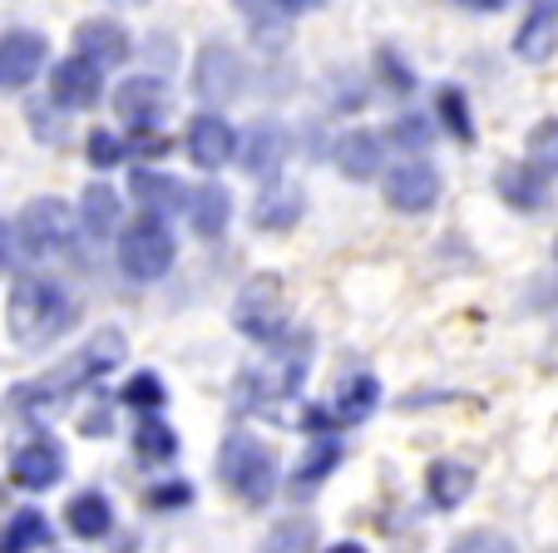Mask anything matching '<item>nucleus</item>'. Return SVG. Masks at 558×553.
<instances>
[{
    "label": "nucleus",
    "instance_id": "17",
    "mask_svg": "<svg viewBox=\"0 0 558 553\" xmlns=\"http://www.w3.org/2000/svg\"><path fill=\"white\" fill-rule=\"evenodd\" d=\"M495 189H499V199H505V208L544 213L548 203H554V173H544L534 158H524V164H505V168H499Z\"/></svg>",
    "mask_w": 558,
    "mask_h": 553
},
{
    "label": "nucleus",
    "instance_id": "23",
    "mask_svg": "<svg viewBox=\"0 0 558 553\" xmlns=\"http://www.w3.org/2000/svg\"><path fill=\"white\" fill-rule=\"evenodd\" d=\"M64 529L85 543L109 539V533H114V504H109V494L105 490L70 494V504H64Z\"/></svg>",
    "mask_w": 558,
    "mask_h": 553
},
{
    "label": "nucleus",
    "instance_id": "4",
    "mask_svg": "<svg viewBox=\"0 0 558 553\" xmlns=\"http://www.w3.org/2000/svg\"><path fill=\"white\" fill-rule=\"evenodd\" d=\"M306 365H312V336L302 332H287L282 341L272 346L263 365H247L238 371V386H232V406L238 410H267L272 400H292L302 396V381H306Z\"/></svg>",
    "mask_w": 558,
    "mask_h": 553
},
{
    "label": "nucleus",
    "instance_id": "20",
    "mask_svg": "<svg viewBox=\"0 0 558 553\" xmlns=\"http://www.w3.org/2000/svg\"><path fill=\"white\" fill-rule=\"evenodd\" d=\"M331 164H337L341 178H351V183H371V178H380V168H386V139H380L376 129H347V134L337 139V148H331Z\"/></svg>",
    "mask_w": 558,
    "mask_h": 553
},
{
    "label": "nucleus",
    "instance_id": "45",
    "mask_svg": "<svg viewBox=\"0 0 558 553\" xmlns=\"http://www.w3.org/2000/svg\"><path fill=\"white\" fill-rule=\"evenodd\" d=\"M450 5H460V11H474V15H495V11H505L509 0H450Z\"/></svg>",
    "mask_w": 558,
    "mask_h": 553
},
{
    "label": "nucleus",
    "instance_id": "14",
    "mask_svg": "<svg viewBox=\"0 0 558 553\" xmlns=\"http://www.w3.org/2000/svg\"><path fill=\"white\" fill-rule=\"evenodd\" d=\"M183 148H189L193 168L213 173V168L232 164L238 158V129L218 115V109H203V115L189 119V134H183Z\"/></svg>",
    "mask_w": 558,
    "mask_h": 553
},
{
    "label": "nucleus",
    "instance_id": "34",
    "mask_svg": "<svg viewBox=\"0 0 558 553\" xmlns=\"http://www.w3.org/2000/svg\"><path fill=\"white\" fill-rule=\"evenodd\" d=\"M193 500H198V490H193L189 480H179V474H169V480H158L144 490L148 514H183V509H193Z\"/></svg>",
    "mask_w": 558,
    "mask_h": 553
},
{
    "label": "nucleus",
    "instance_id": "43",
    "mask_svg": "<svg viewBox=\"0 0 558 553\" xmlns=\"http://www.w3.org/2000/svg\"><path fill=\"white\" fill-rule=\"evenodd\" d=\"M302 430L306 435H341V416H337V406H306L302 410Z\"/></svg>",
    "mask_w": 558,
    "mask_h": 553
},
{
    "label": "nucleus",
    "instance_id": "32",
    "mask_svg": "<svg viewBox=\"0 0 558 553\" xmlns=\"http://www.w3.org/2000/svg\"><path fill=\"white\" fill-rule=\"evenodd\" d=\"M119 406H129L134 416H158L169 406V386L154 376V371H134V376L119 386Z\"/></svg>",
    "mask_w": 558,
    "mask_h": 553
},
{
    "label": "nucleus",
    "instance_id": "27",
    "mask_svg": "<svg viewBox=\"0 0 558 553\" xmlns=\"http://www.w3.org/2000/svg\"><path fill=\"white\" fill-rule=\"evenodd\" d=\"M119 218H124V199H119L109 183H89V189L80 193V228H85L89 242L114 238Z\"/></svg>",
    "mask_w": 558,
    "mask_h": 553
},
{
    "label": "nucleus",
    "instance_id": "48",
    "mask_svg": "<svg viewBox=\"0 0 558 553\" xmlns=\"http://www.w3.org/2000/svg\"><path fill=\"white\" fill-rule=\"evenodd\" d=\"M277 5H282V11H287V15H302V11H312L316 0H277Z\"/></svg>",
    "mask_w": 558,
    "mask_h": 553
},
{
    "label": "nucleus",
    "instance_id": "10",
    "mask_svg": "<svg viewBox=\"0 0 558 553\" xmlns=\"http://www.w3.org/2000/svg\"><path fill=\"white\" fill-rule=\"evenodd\" d=\"M287 154H292V134H287V124H277V119H253V124L238 134V158L232 164L243 168L247 178H277L287 164Z\"/></svg>",
    "mask_w": 558,
    "mask_h": 553
},
{
    "label": "nucleus",
    "instance_id": "16",
    "mask_svg": "<svg viewBox=\"0 0 558 553\" xmlns=\"http://www.w3.org/2000/svg\"><path fill=\"white\" fill-rule=\"evenodd\" d=\"M129 199H134L144 213L173 218V213H189L193 189L183 178H173L169 168H129Z\"/></svg>",
    "mask_w": 558,
    "mask_h": 553
},
{
    "label": "nucleus",
    "instance_id": "50",
    "mask_svg": "<svg viewBox=\"0 0 558 553\" xmlns=\"http://www.w3.org/2000/svg\"><path fill=\"white\" fill-rule=\"evenodd\" d=\"M0 500H5V490H0Z\"/></svg>",
    "mask_w": 558,
    "mask_h": 553
},
{
    "label": "nucleus",
    "instance_id": "26",
    "mask_svg": "<svg viewBox=\"0 0 558 553\" xmlns=\"http://www.w3.org/2000/svg\"><path fill=\"white\" fill-rule=\"evenodd\" d=\"M189 223H193V232H198L203 242H218L222 232H228V223H232V193L222 189L218 178H208V183H198V189H193Z\"/></svg>",
    "mask_w": 558,
    "mask_h": 553
},
{
    "label": "nucleus",
    "instance_id": "22",
    "mask_svg": "<svg viewBox=\"0 0 558 553\" xmlns=\"http://www.w3.org/2000/svg\"><path fill=\"white\" fill-rule=\"evenodd\" d=\"M306 213V199L296 183H282V178H267L263 193L253 199V228L263 232H292Z\"/></svg>",
    "mask_w": 558,
    "mask_h": 553
},
{
    "label": "nucleus",
    "instance_id": "29",
    "mask_svg": "<svg viewBox=\"0 0 558 553\" xmlns=\"http://www.w3.org/2000/svg\"><path fill=\"white\" fill-rule=\"evenodd\" d=\"M129 445H134L138 465H173L179 459V430L163 416H138V425L129 430Z\"/></svg>",
    "mask_w": 558,
    "mask_h": 553
},
{
    "label": "nucleus",
    "instance_id": "3",
    "mask_svg": "<svg viewBox=\"0 0 558 553\" xmlns=\"http://www.w3.org/2000/svg\"><path fill=\"white\" fill-rule=\"evenodd\" d=\"M218 484L243 509H267L282 490V459L253 430H228L218 445Z\"/></svg>",
    "mask_w": 558,
    "mask_h": 553
},
{
    "label": "nucleus",
    "instance_id": "44",
    "mask_svg": "<svg viewBox=\"0 0 558 553\" xmlns=\"http://www.w3.org/2000/svg\"><path fill=\"white\" fill-rule=\"evenodd\" d=\"M21 262V242H15V223L0 218V272H11Z\"/></svg>",
    "mask_w": 558,
    "mask_h": 553
},
{
    "label": "nucleus",
    "instance_id": "41",
    "mask_svg": "<svg viewBox=\"0 0 558 553\" xmlns=\"http://www.w3.org/2000/svg\"><path fill=\"white\" fill-rule=\"evenodd\" d=\"M445 553H514V543L495 529H470V533H460Z\"/></svg>",
    "mask_w": 558,
    "mask_h": 553
},
{
    "label": "nucleus",
    "instance_id": "40",
    "mask_svg": "<svg viewBox=\"0 0 558 553\" xmlns=\"http://www.w3.org/2000/svg\"><path fill=\"white\" fill-rule=\"evenodd\" d=\"M60 115H70V109H60V105H31L25 109V119H31V129H35V139H40V144H54L60 148L64 144V119Z\"/></svg>",
    "mask_w": 558,
    "mask_h": 553
},
{
    "label": "nucleus",
    "instance_id": "38",
    "mask_svg": "<svg viewBox=\"0 0 558 553\" xmlns=\"http://www.w3.org/2000/svg\"><path fill=\"white\" fill-rule=\"evenodd\" d=\"M85 154H89V164H95V168H119L129 158V144L114 134V129H89Z\"/></svg>",
    "mask_w": 558,
    "mask_h": 553
},
{
    "label": "nucleus",
    "instance_id": "30",
    "mask_svg": "<svg viewBox=\"0 0 558 553\" xmlns=\"http://www.w3.org/2000/svg\"><path fill=\"white\" fill-rule=\"evenodd\" d=\"M337 416H341V425H366L371 416L380 410V381L371 376V371H356V376H347L341 381V390H337Z\"/></svg>",
    "mask_w": 558,
    "mask_h": 553
},
{
    "label": "nucleus",
    "instance_id": "47",
    "mask_svg": "<svg viewBox=\"0 0 558 553\" xmlns=\"http://www.w3.org/2000/svg\"><path fill=\"white\" fill-rule=\"evenodd\" d=\"M322 553H371L366 543H356V539H341V543H327Z\"/></svg>",
    "mask_w": 558,
    "mask_h": 553
},
{
    "label": "nucleus",
    "instance_id": "46",
    "mask_svg": "<svg viewBox=\"0 0 558 553\" xmlns=\"http://www.w3.org/2000/svg\"><path fill=\"white\" fill-rule=\"evenodd\" d=\"M154 60H158V64H169V70H173V60H179V50H173V40H169V35H154Z\"/></svg>",
    "mask_w": 558,
    "mask_h": 553
},
{
    "label": "nucleus",
    "instance_id": "33",
    "mask_svg": "<svg viewBox=\"0 0 558 553\" xmlns=\"http://www.w3.org/2000/svg\"><path fill=\"white\" fill-rule=\"evenodd\" d=\"M435 115H440V124L450 129L460 144H474V115H470V99H464L460 84H445L440 95H435Z\"/></svg>",
    "mask_w": 558,
    "mask_h": 553
},
{
    "label": "nucleus",
    "instance_id": "39",
    "mask_svg": "<svg viewBox=\"0 0 558 553\" xmlns=\"http://www.w3.org/2000/svg\"><path fill=\"white\" fill-rule=\"evenodd\" d=\"M529 158H534L544 173L558 178V119H544V124H534V134H529Z\"/></svg>",
    "mask_w": 558,
    "mask_h": 553
},
{
    "label": "nucleus",
    "instance_id": "1",
    "mask_svg": "<svg viewBox=\"0 0 558 553\" xmlns=\"http://www.w3.org/2000/svg\"><path fill=\"white\" fill-rule=\"evenodd\" d=\"M124 361H129L124 332H119V326H99V332L74 356H64L60 365H50V371H40V376H31V381L5 390V416L40 430L45 416H54V410H60L70 396H80V390L99 386V381H105L109 371H119Z\"/></svg>",
    "mask_w": 558,
    "mask_h": 553
},
{
    "label": "nucleus",
    "instance_id": "35",
    "mask_svg": "<svg viewBox=\"0 0 558 553\" xmlns=\"http://www.w3.org/2000/svg\"><path fill=\"white\" fill-rule=\"evenodd\" d=\"M114 400H109V390L89 386V406L80 410V435L85 440H109L114 435Z\"/></svg>",
    "mask_w": 558,
    "mask_h": 553
},
{
    "label": "nucleus",
    "instance_id": "37",
    "mask_svg": "<svg viewBox=\"0 0 558 553\" xmlns=\"http://www.w3.org/2000/svg\"><path fill=\"white\" fill-rule=\"evenodd\" d=\"M386 139L396 148H405V154H425V148L435 144V124L425 115H405V119H396V124H390Z\"/></svg>",
    "mask_w": 558,
    "mask_h": 553
},
{
    "label": "nucleus",
    "instance_id": "18",
    "mask_svg": "<svg viewBox=\"0 0 558 553\" xmlns=\"http://www.w3.org/2000/svg\"><path fill=\"white\" fill-rule=\"evenodd\" d=\"M74 55L95 60L99 70H119V64L134 55V40H129V31L119 21H109V15H95V21H80V25H74Z\"/></svg>",
    "mask_w": 558,
    "mask_h": 553
},
{
    "label": "nucleus",
    "instance_id": "25",
    "mask_svg": "<svg viewBox=\"0 0 558 553\" xmlns=\"http://www.w3.org/2000/svg\"><path fill=\"white\" fill-rule=\"evenodd\" d=\"M470 494H474V470L464 459H435L430 470H425V500H430V509L450 514V509H460Z\"/></svg>",
    "mask_w": 558,
    "mask_h": 553
},
{
    "label": "nucleus",
    "instance_id": "13",
    "mask_svg": "<svg viewBox=\"0 0 558 553\" xmlns=\"http://www.w3.org/2000/svg\"><path fill=\"white\" fill-rule=\"evenodd\" d=\"M105 99V70L85 55H70L50 70V105L70 109V115H89Z\"/></svg>",
    "mask_w": 558,
    "mask_h": 553
},
{
    "label": "nucleus",
    "instance_id": "24",
    "mask_svg": "<svg viewBox=\"0 0 558 553\" xmlns=\"http://www.w3.org/2000/svg\"><path fill=\"white\" fill-rule=\"evenodd\" d=\"M232 11L243 15V25H247V35H253L257 50H267V55L287 50V35H292V15H287L277 0H232Z\"/></svg>",
    "mask_w": 558,
    "mask_h": 553
},
{
    "label": "nucleus",
    "instance_id": "42",
    "mask_svg": "<svg viewBox=\"0 0 558 553\" xmlns=\"http://www.w3.org/2000/svg\"><path fill=\"white\" fill-rule=\"evenodd\" d=\"M129 158H163L169 154V134H158V129H129Z\"/></svg>",
    "mask_w": 558,
    "mask_h": 553
},
{
    "label": "nucleus",
    "instance_id": "8",
    "mask_svg": "<svg viewBox=\"0 0 558 553\" xmlns=\"http://www.w3.org/2000/svg\"><path fill=\"white\" fill-rule=\"evenodd\" d=\"M440 168L425 164V158H401L396 168H386V178H380V199H386V208L405 213V218H421V213H430L435 203H440Z\"/></svg>",
    "mask_w": 558,
    "mask_h": 553
},
{
    "label": "nucleus",
    "instance_id": "2",
    "mask_svg": "<svg viewBox=\"0 0 558 553\" xmlns=\"http://www.w3.org/2000/svg\"><path fill=\"white\" fill-rule=\"evenodd\" d=\"M5 326H11L15 346H25V351H45V346L60 341V336L74 326V302L54 277L25 272V277H15V287H11Z\"/></svg>",
    "mask_w": 558,
    "mask_h": 553
},
{
    "label": "nucleus",
    "instance_id": "12",
    "mask_svg": "<svg viewBox=\"0 0 558 553\" xmlns=\"http://www.w3.org/2000/svg\"><path fill=\"white\" fill-rule=\"evenodd\" d=\"M169 109H173L169 80H158V74H129L114 89V115L129 129H158L169 119Z\"/></svg>",
    "mask_w": 558,
    "mask_h": 553
},
{
    "label": "nucleus",
    "instance_id": "36",
    "mask_svg": "<svg viewBox=\"0 0 558 553\" xmlns=\"http://www.w3.org/2000/svg\"><path fill=\"white\" fill-rule=\"evenodd\" d=\"M376 80L386 84L390 95H415V84H421L411 64L401 60V50H390V45H380L376 50Z\"/></svg>",
    "mask_w": 558,
    "mask_h": 553
},
{
    "label": "nucleus",
    "instance_id": "28",
    "mask_svg": "<svg viewBox=\"0 0 558 553\" xmlns=\"http://www.w3.org/2000/svg\"><path fill=\"white\" fill-rule=\"evenodd\" d=\"M40 549H54V529L45 519V509H35V504L11 509V524L0 529V553H40Z\"/></svg>",
    "mask_w": 558,
    "mask_h": 553
},
{
    "label": "nucleus",
    "instance_id": "11",
    "mask_svg": "<svg viewBox=\"0 0 558 553\" xmlns=\"http://www.w3.org/2000/svg\"><path fill=\"white\" fill-rule=\"evenodd\" d=\"M64 480V445L50 440L45 430H35V440H25L11 455V484L25 494H45Z\"/></svg>",
    "mask_w": 558,
    "mask_h": 553
},
{
    "label": "nucleus",
    "instance_id": "19",
    "mask_svg": "<svg viewBox=\"0 0 558 553\" xmlns=\"http://www.w3.org/2000/svg\"><path fill=\"white\" fill-rule=\"evenodd\" d=\"M514 55L524 64H548L558 55V0H529L524 25L514 31Z\"/></svg>",
    "mask_w": 558,
    "mask_h": 553
},
{
    "label": "nucleus",
    "instance_id": "15",
    "mask_svg": "<svg viewBox=\"0 0 558 553\" xmlns=\"http://www.w3.org/2000/svg\"><path fill=\"white\" fill-rule=\"evenodd\" d=\"M45 60H50V40L40 31H5L0 35V89L35 84Z\"/></svg>",
    "mask_w": 558,
    "mask_h": 553
},
{
    "label": "nucleus",
    "instance_id": "6",
    "mask_svg": "<svg viewBox=\"0 0 558 553\" xmlns=\"http://www.w3.org/2000/svg\"><path fill=\"white\" fill-rule=\"evenodd\" d=\"M232 326L257 346H277L287 336V287L277 272H253L232 297Z\"/></svg>",
    "mask_w": 558,
    "mask_h": 553
},
{
    "label": "nucleus",
    "instance_id": "31",
    "mask_svg": "<svg viewBox=\"0 0 558 553\" xmlns=\"http://www.w3.org/2000/svg\"><path fill=\"white\" fill-rule=\"evenodd\" d=\"M257 553H322L316 549V519H306V514H287V519H277Z\"/></svg>",
    "mask_w": 558,
    "mask_h": 553
},
{
    "label": "nucleus",
    "instance_id": "7",
    "mask_svg": "<svg viewBox=\"0 0 558 553\" xmlns=\"http://www.w3.org/2000/svg\"><path fill=\"white\" fill-rule=\"evenodd\" d=\"M15 242H21L25 262H45L74 242V208L64 199H31L15 218Z\"/></svg>",
    "mask_w": 558,
    "mask_h": 553
},
{
    "label": "nucleus",
    "instance_id": "21",
    "mask_svg": "<svg viewBox=\"0 0 558 553\" xmlns=\"http://www.w3.org/2000/svg\"><path fill=\"white\" fill-rule=\"evenodd\" d=\"M337 465H341V435H312L306 455L296 459L292 474H287V494H292V500H312V494L337 474Z\"/></svg>",
    "mask_w": 558,
    "mask_h": 553
},
{
    "label": "nucleus",
    "instance_id": "5",
    "mask_svg": "<svg viewBox=\"0 0 558 553\" xmlns=\"http://www.w3.org/2000/svg\"><path fill=\"white\" fill-rule=\"evenodd\" d=\"M114 257H119V272H124L129 282H158V277L173 267V257H179V238H173L169 218L138 213L129 228H119Z\"/></svg>",
    "mask_w": 558,
    "mask_h": 553
},
{
    "label": "nucleus",
    "instance_id": "9",
    "mask_svg": "<svg viewBox=\"0 0 558 553\" xmlns=\"http://www.w3.org/2000/svg\"><path fill=\"white\" fill-rule=\"evenodd\" d=\"M243 80H247L243 55L222 40H208L198 50V60H193V95H198L208 109L232 105V99L243 95Z\"/></svg>",
    "mask_w": 558,
    "mask_h": 553
},
{
    "label": "nucleus",
    "instance_id": "49",
    "mask_svg": "<svg viewBox=\"0 0 558 553\" xmlns=\"http://www.w3.org/2000/svg\"><path fill=\"white\" fill-rule=\"evenodd\" d=\"M554 262H558V242H554Z\"/></svg>",
    "mask_w": 558,
    "mask_h": 553
},
{
    "label": "nucleus",
    "instance_id": "51",
    "mask_svg": "<svg viewBox=\"0 0 558 553\" xmlns=\"http://www.w3.org/2000/svg\"><path fill=\"white\" fill-rule=\"evenodd\" d=\"M50 553H54V549H50Z\"/></svg>",
    "mask_w": 558,
    "mask_h": 553
}]
</instances>
